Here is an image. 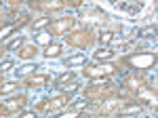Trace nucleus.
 <instances>
[{"mask_svg":"<svg viewBox=\"0 0 158 118\" xmlns=\"http://www.w3.org/2000/svg\"><path fill=\"white\" fill-rule=\"evenodd\" d=\"M47 21H49V19H40V21H38V23H36V28H42V25H45V23H47Z\"/></svg>","mask_w":158,"mask_h":118,"instance_id":"9d476101","label":"nucleus"},{"mask_svg":"<svg viewBox=\"0 0 158 118\" xmlns=\"http://www.w3.org/2000/svg\"><path fill=\"white\" fill-rule=\"evenodd\" d=\"M34 70V66H23L19 72H17V76H23V74H28V72H32Z\"/></svg>","mask_w":158,"mask_h":118,"instance_id":"39448f33","label":"nucleus"},{"mask_svg":"<svg viewBox=\"0 0 158 118\" xmlns=\"http://www.w3.org/2000/svg\"><path fill=\"white\" fill-rule=\"evenodd\" d=\"M84 61H86L84 55H76V57H70L65 63H68V66H76V63H84Z\"/></svg>","mask_w":158,"mask_h":118,"instance_id":"f03ea898","label":"nucleus"},{"mask_svg":"<svg viewBox=\"0 0 158 118\" xmlns=\"http://www.w3.org/2000/svg\"><path fill=\"white\" fill-rule=\"evenodd\" d=\"M68 78H72V74H63V76H61V78H59V82H65V80H68Z\"/></svg>","mask_w":158,"mask_h":118,"instance_id":"1a4fd4ad","label":"nucleus"},{"mask_svg":"<svg viewBox=\"0 0 158 118\" xmlns=\"http://www.w3.org/2000/svg\"><path fill=\"white\" fill-rule=\"evenodd\" d=\"M11 30H13V28H11V25H6V28H4L2 32H0V38H4V36H6L8 32H11Z\"/></svg>","mask_w":158,"mask_h":118,"instance_id":"0eeeda50","label":"nucleus"},{"mask_svg":"<svg viewBox=\"0 0 158 118\" xmlns=\"http://www.w3.org/2000/svg\"><path fill=\"white\" fill-rule=\"evenodd\" d=\"M112 55H114V53L110 49H99L97 53H95V59H110Z\"/></svg>","mask_w":158,"mask_h":118,"instance_id":"f257e3e1","label":"nucleus"},{"mask_svg":"<svg viewBox=\"0 0 158 118\" xmlns=\"http://www.w3.org/2000/svg\"><path fill=\"white\" fill-rule=\"evenodd\" d=\"M114 38V36H112V32H105V34H101V42H110Z\"/></svg>","mask_w":158,"mask_h":118,"instance_id":"423d86ee","label":"nucleus"},{"mask_svg":"<svg viewBox=\"0 0 158 118\" xmlns=\"http://www.w3.org/2000/svg\"><path fill=\"white\" fill-rule=\"evenodd\" d=\"M11 68H13V61H11V59H6V61L0 63V72H8Z\"/></svg>","mask_w":158,"mask_h":118,"instance_id":"20e7f679","label":"nucleus"},{"mask_svg":"<svg viewBox=\"0 0 158 118\" xmlns=\"http://www.w3.org/2000/svg\"><path fill=\"white\" fill-rule=\"evenodd\" d=\"M59 51H61L59 44H53V47L47 49V57H57V55H59Z\"/></svg>","mask_w":158,"mask_h":118,"instance_id":"7ed1b4c3","label":"nucleus"},{"mask_svg":"<svg viewBox=\"0 0 158 118\" xmlns=\"http://www.w3.org/2000/svg\"><path fill=\"white\" fill-rule=\"evenodd\" d=\"M19 44H21V38H17V40H13V42H11V49H17V47H19Z\"/></svg>","mask_w":158,"mask_h":118,"instance_id":"6e6552de","label":"nucleus"}]
</instances>
